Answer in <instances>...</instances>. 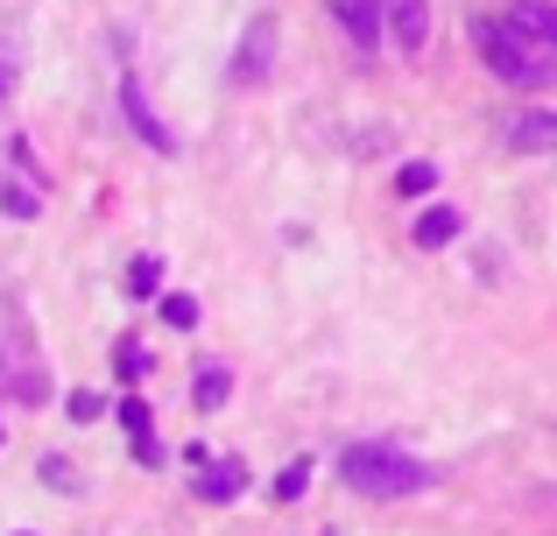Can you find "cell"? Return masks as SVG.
Here are the masks:
<instances>
[{"instance_id":"obj_1","label":"cell","mask_w":557,"mask_h":536,"mask_svg":"<svg viewBox=\"0 0 557 536\" xmlns=\"http://www.w3.org/2000/svg\"><path fill=\"white\" fill-rule=\"evenodd\" d=\"M339 481L354 487V495H368V501H403V495H423L437 473L423 466L417 452H403V445H346Z\"/></svg>"},{"instance_id":"obj_2","label":"cell","mask_w":557,"mask_h":536,"mask_svg":"<svg viewBox=\"0 0 557 536\" xmlns=\"http://www.w3.org/2000/svg\"><path fill=\"white\" fill-rule=\"evenodd\" d=\"M473 42H480V57H487V71L502 85H522V92H536V85H550L557 78V57L544 50V42H530L516 22H473Z\"/></svg>"},{"instance_id":"obj_3","label":"cell","mask_w":557,"mask_h":536,"mask_svg":"<svg viewBox=\"0 0 557 536\" xmlns=\"http://www.w3.org/2000/svg\"><path fill=\"white\" fill-rule=\"evenodd\" d=\"M0 212H8V220H36L42 212V170H36V155H28L22 135L0 155Z\"/></svg>"},{"instance_id":"obj_4","label":"cell","mask_w":557,"mask_h":536,"mask_svg":"<svg viewBox=\"0 0 557 536\" xmlns=\"http://www.w3.org/2000/svg\"><path fill=\"white\" fill-rule=\"evenodd\" d=\"M275 64V14H255L240 36V50H233V85H261Z\"/></svg>"},{"instance_id":"obj_5","label":"cell","mask_w":557,"mask_h":536,"mask_svg":"<svg viewBox=\"0 0 557 536\" xmlns=\"http://www.w3.org/2000/svg\"><path fill=\"white\" fill-rule=\"evenodd\" d=\"M121 113H127V127H135L141 141H149L156 155H177V135L163 127V113L149 107V92H141V78H121Z\"/></svg>"},{"instance_id":"obj_6","label":"cell","mask_w":557,"mask_h":536,"mask_svg":"<svg viewBox=\"0 0 557 536\" xmlns=\"http://www.w3.org/2000/svg\"><path fill=\"white\" fill-rule=\"evenodd\" d=\"M381 28L395 36V50L417 57L431 42V0H381Z\"/></svg>"},{"instance_id":"obj_7","label":"cell","mask_w":557,"mask_h":536,"mask_svg":"<svg viewBox=\"0 0 557 536\" xmlns=\"http://www.w3.org/2000/svg\"><path fill=\"white\" fill-rule=\"evenodd\" d=\"M508 149H516V155H544V149H557V107L516 113V121H508Z\"/></svg>"},{"instance_id":"obj_8","label":"cell","mask_w":557,"mask_h":536,"mask_svg":"<svg viewBox=\"0 0 557 536\" xmlns=\"http://www.w3.org/2000/svg\"><path fill=\"white\" fill-rule=\"evenodd\" d=\"M121 424H127V445H135V466H163V445H156V416L141 396L121 402Z\"/></svg>"},{"instance_id":"obj_9","label":"cell","mask_w":557,"mask_h":536,"mask_svg":"<svg viewBox=\"0 0 557 536\" xmlns=\"http://www.w3.org/2000/svg\"><path fill=\"white\" fill-rule=\"evenodd\" d=\"M508 22H516L530 42H544V50L557 57V0H516V8H508Z\"/></svg>"},{"instance_id":"obj_10","label":"cell","mask_w":557,"mask_h":536,"mask_svg":"<svg viewBox=\"0 0 557 536\" xmlns=\"http://www.w3.org/2000/svg\"><path fill=\"white\" fill-rule=\"evenodd\" d=\"M198 495H205V501H240V495H247V466H240V459H205Z\"/></svg>"},{"instance_id":"obj_11","label":"cell","mask_w":557,"mask_h":536,"mask_svg":"<svg viewBox=\"0 0 557 536\" xmlns=\"http://www.w3.org/2000/svg\"><path fill=\"white\" fill-rule=\"evenodd\" d=\"M332 14H339V28L360 42V50L381 42V0H332Z\"/></svg>"},{"instance_id":"obj_12","label":"cell","mask_w":557,"mask_h":536,"mask_svg":"<svg viewBox=\"0 0 557 536\" xmlns=\"http://www.w3.org/2000/svg\"><path fill=\"white\" fill-rule=\"evenodd\" d=\"M459 212H451V205H431V212H423V220H417V248H451V240H459Z\"/></svg>"},{"instance_id":"obj_13","label":"cell","mask_w":557,"mask_h":536,"mask_svg":"<svg viewBox=\"0 0 557 536\" xmlns=\"http://www.w3.org/2000/svg\"><path fill=\"white\" fill-rule=\"evenodd\" d=\"M226 396H233V374H226V367H198V382H190V402H198V410H219Z\"/></svg>"},{"instance_id":"obj_14","label":"cell","mask_w":557,"mask_h":536,"mask_svg":"<svg viewBox=\"0 0 557 536\" xmlns=\"http://www.w3.org/2000/svg\"><path fill=\"white\" fill-rule=\"evenodd\" d=\"M156 289H163V262H156V254H135V262H127V297L149 303Z\"/></svg>"},{"instance_id":"obj_15","label":"cell","mask_w":557,"mask_h":536,"mask_svg":"<svg viewBox=\"0 0 557 536\" xmlns=\"http://www.w3.org/2000/svg\"><path fill=\"white\" fill-rule=\"evenodd\" d=\"M395 191H403V198H431L437 191V163H423V155L403 163V170H395Z\"/></svg>"},{"instance_id":"obj_16","label":"cell","mask_w":557,"mask_h":536,"mask_svg":"<svg viewBox=\"0 0 557 536\" xmlns=\"http://www.w3.org/2000/svg\"><path fill=\"white\" fill-rule=\"evenodd\" d=\"M163 325H170V332H190V325H198V297L170 289V297H163Z\"/></svg>"},{"instance_id":"obj_17","label":"cell","mask_w":557,"mask_h":536,"mask_svg":"<svg viewBox=\"0 0 557 536\" xmlns=\"http://www.w3.org/2000/svg\"><path fill=\"white\" fill-rule=\"evenodd\" d=\"M304 487H311V459H297V466H283V481H275V495H283V501H297Z\"/></svg>"},{"instance_id":"obj_18","label":"cell","mask_w":557,"mask_h":536,"mask_svg":"<svg viewBox=\"0 0 557 536\" xmlns=\"http://www.w3.org/2000/svg\"><path fill=\"white\" fill-rule=\"evenodd\" d=\"M64 410H71V424H99V396H92V388H71Z\"/></svg>"},{"instance_id":"obj_19","label":"cell","mask_w":557,"mask_h":536,"mask_svg":"<svg viewBox=\"0 0 557 536\" xmlns=\"http://www.w3.org/2000/svg\"><path fill=\"white\" fill-rule=\"evenodd\" d=\"M121 374H127V382H141V374H149V353H141L135 339H121Z\"/></svg>"},{"instance_id":"obj_20","label":"cell","mask_w":557,"mask_h":536,"mask_svg":"<svg viewBox=\"0 0 557 536\" xmlns=\"http://www.w3.org/2000/svg\"><path fill=\"white\" fill-rule=\"evenodd\" d=\"M42 481H50V487H78V473H71L64 459H42Z\"/></svg>"},{"instance_id":"obj_21","label":"cell","mask_w":557,"mask_h":536,"mask_svg":"<svg viewBox=\"0 0 557 536\" xmlns=\"http://www.w3.org/2000/svg\"><path fill=\"white\" fill-rule=\"evenodd\" d=\"M8 92H14V57L0 50V107H8Z\"/></svg>"}]
</instances>
